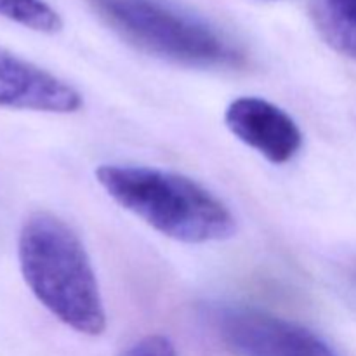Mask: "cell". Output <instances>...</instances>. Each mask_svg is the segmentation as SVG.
<instances>
[{
    "instance_id": "1",
    "label": "cell",
    "mask_w": 356,
    "mask_h": 356,
    "mask_svg": "<svg viewBox=\"0 0 356 356\" xmlns=\"http://www.w3.org/2000/svg\"><path fill=\"white\" fill-rule=\"evenodd\" d=\"M17 257L28 289L51 315L86 336L104 332L106 313L92 263L63 219L31 214L21 226Z\"/></svg>"
},
{
    "instance_id": "2",
    "label": "cell",
    "mask_w": 356,
    "mask_h": 356,
    "mask_svg": "<svg viewBox=\"0 0 356 356\" xmlns=\"http://www.w3.org/2000/svg\"><path fill=\"white\" fill-rule=\"evenodd\" d=\"M96 179L122 209L177 242H222L236 233L232 211L207 188L183 174L104 163L96 169Z\"/></svg>"
},
{
    "instance_id": "3",
    "label": "cell",
    "mask_w": 356,
    "mask_h": 356,
    "mask_svg": "<svg viewBox=\"0 0 356 356\" xmlns=\"http://www.w3.org/2000/svg\"><path fill=\"white\" fill-rule=\"evenodd\" d=\"M129 45L188 68L226 70L245 63L242 49L204 17L169 0H89Z\"/></svg>"
},
{
    "instance_id": "4",
    "label": "cell",
    "mask_w": 356,
    "mask_h": 356,
    "mask_svg": "<svg viewBox=\"0 0 356 356\" xmlns=\"http://www.w3.org/2000/svg\"><path fill=\"white\" fill-rule=\"evenodd\" d=\"M216 330L240 356H337L315 332L247 306L216 308Z\"/></svg>"
},
{
    "instance_id": "5",
    "label": "cell",
    "mask_w": 356,
    "mask_h": 356,
    "mask_svg": "<svg viewBox=\"0 0 356 356\" xmlns=\"http://www.w3.org/2000/svg\"><path fill=\"white\" fill-rule=\"evenodd\" d=\"M225 124L236 139L275 165L291 162L302 148V132L294 118L261 97L232 101L225 111Z\"/></svg>"
},
{
    "instance_id": "6",
    "label": "cell",
    "mask_w": 356,
    "mask_h": 356,
    "mask_svg": "<svg viewBox=\"0 0 356 356\" xmlns=\"http://www.w3.org/2000/svg\"><path fill=\"white\" fill-rule=\"evenodd\" d=\"M0 106L44 113H76L83 97L47 70L0 47Z\"/></svg>"
},
{
    "instance_id": "7",
    "label": "cell",
    "mask_w": 356,
    "mask_h": 356,
    "mask_svg": "<svg viewBox=\"0 0 356 356\" xmlns=\"http://www.w3.org/2000/svg\"><path fill=\"white\" fill-rule=\"evenodd\" d=\"M309 9L323 40L356 61V0H312Z\"/></svg>"
},
{
    "instance_id": "8",
    "label": "cell",
    "mask_w": 356,
    "mask_h": 356,
    "mask_svg": "<svg viewBox=\"0 0 356 356\" xmlns=\"http://www.w3.org/2000/svg\"><path fill=\"white\" fill-rule=\"evenodd\" d=\"M0 16L40 33H58L63 28L61 16L44 0H0Z\"/></svg>"
},
{
    "instance_id": "9",
    "label": "cell",
    "mask_w": 356,
    "mask_h": 356,
    "mask_svg": "<svg viewBox=\"0 0 356 356\" xmlns=\"http://www.w3.org/2000/svg\"><path fill=\"white\" fill-rule=\"evenodd\" d=\"M122 356H177V351L172 341L160 334H153L132 344Z\"/></svg>"
}]
</instances>
